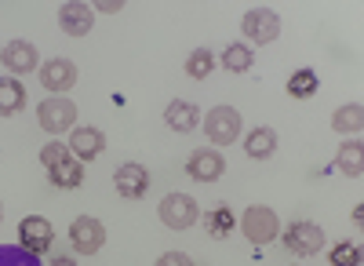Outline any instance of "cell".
<instances>
[{
    "instance_id": "1",
    "label": "cell",
    "mask_w": 364,
    "mask_h": 266,
    "mask_svg": "<svg viewBox=\"0 0 364 266\" xmlns=\"http://www.w3.org/2000/svg\"><path fill=\"white\" fill-rule=\"evenodd\" d=\"M240 230H245V238L252 245H269L281 233V219L273 208H266V204H252V208L240 216Z\"/></svg>"
},
{
    "instance_id": "2",
    "label": "cell",
    "mask_w": 364,
    "mask_h": 266,
    "mask_svg": "<svg viewBox=\"0 0 364 266\" xmlns=\"http://www.w3.org/2000/svg\"><path fill=\"white\" fill-rule=\"evenodd\" d=\"M37 121L44 132L51 135H63V132H73V121H77V106L63 95H51L37 106Z\"/></svg>"
},
{
    "instance_id": "3",
    "label": "cell",
    "mask_w": 364,
    "mask_h": 266,
    "mask_svg": "<svg viewBox=\"0 0 364 266\" xmlns=\"http://www.w3.org/2000/svg\"><path fill=\"white\" fill-rule=\"evenodd\" d=\"M204 135L215 142V146H230L237 135H240V113L233 106H215V110H208L204 117Z\"/></svg>"
},
{
    "instance_id": "4",
    "label": "cell",
    "mask_w": 364,
    "mask_h": 266,
    "mask_svg": "<svg viewBox=\"0 0 364 266\" xmlns=\"http://www.w3.org/2000/svg\"><path fill=\"white\" fill-rule=\"evenodd\" d=\"M157 212H161V223L168 230H190L200 219V208H197V201L190 193H168Z\"/></svg>"
},
{
    "instance_id": "5",
    "label": "cell",
    "mask_w": 364,
    "mask_h": 266,
    "mask_svg": "<svg viewBox=\"0 0 364 266\" xmlns=\"http://www.w3.org/2000/svg\"><path fill=\"white\" fill-rule=\"evenodd\" d=\"M284 248L291 255H317L324 248V230L317 223H306V219H299V223H288L284 230Z\"/></svg>"
},
{
    "instance_id": "6",
    "label": "cell",
    "mask_w": 364,
    "mask_h": 266,
    "mask_svg": "<svg viewBox=\"0 0 364 266\" xmlns=\"http://www.w3.org/2000/svg\"><path fill=\"white\" fill-rule=\"evenodd\" d=\"M70 245H73L77 255H95L106 245V226L91 216H77L70 223Z\"/></svg>"
},
{
    "instance_id": "7",
    "label": "cell",
    "mask_w": 364,
    "mask_h": 266,
    "mask_svg": "<svg viewBox=\"0 0 364 266\" xmlns=\"http://www.w3.org/2000/svg\"><path fill=\"white\" fill-rule=\"evenodd\" d=\"M51 238H55V230H51V223L41 219V216H26V219L18 223V248L29 252V255H44V252L51 248Z\"/></svg>"
},
{
    "instance_id": "8",
    "label": "cell",
    "mask_w": 364,
    "mask_h": 266,
    "mask_svg": "<svg viewBox=\"0 0 364 266\" xmlns=\"http://www.w3.org/2000/svg\"><path fill=\"white\" fill-rule=\"evenodd\" d=\"M240 29L248 33L252 44H273L281 37V18H277V11H269V8H252L245 15V22H240Z\"/></svg>"
},
{
    "instance_id": "9",
    "label": "cell",
    "mask_w": 364,
    "mask_h": 266,
    "mask_svg": "<svg viewBox=\"0 0 364 266\" xmlns=\"http://www.w3.org/2000/svg\"><path fill=\"white\" fill-rule=\"evenodd\" d=\"M223 171H226V161L219 150H193L186 157V175L197 183H215L223 179Z\"/></svg>"
},
{
    "instance_id": "10",
    "label": "cell",
    "mask_w": 364,
    "mask_h": 266,
    "mask_svg": "<svg viewBox=\"0 0 364 266\" xmlns=\"http://www.w3.org/2000/svg\"><path fill=\"white\" fill-rule=\"evenodd\" d=\"M0 63L8 66L11 77H18V73H33L41 66V55L29 41H11V44H4V51H0Z\"/></svg>"
},
{
    "instance_id": "11",
    "label": "cell",
    "mask_w": 364,
    "mask_h": 266,
    "mask_svg": "<svg viewBox=\"0 0 364 266\" xmlns=\"http://www.w3.org/2000/svg\"><path fill=\"white\" fill-rule=\"evenodd\" d=\"M113 183H117V193H120V197L139 201V197H146V190H149V171H146L142 164H120L117 175H113Z\"/></svg>"
},
{
    "instance_id": "12",
    "label": "cell",
    "mask_w": 364,
    "mask_h": 266,
    "mask_svg": "<svg viewBox=\"0 0 364 266\" xmlns=\"http://www.w3.org/2000/svg\"><path fill=\"white\" fill-rule=\"evenodd\" d=\"M41 84L48 87V92H70V87L77 84V66L70 63V58H51V63L41 66Z\"/></svg>"
},
{
    "instance_id": "13",
    "label": "cell",
    "mask_w": 364,
    "mask_h": 266,
    "mask_svg": "<svg viewBox=\"0 0 364 266\" xmlns=\"http://www.w3.org/2000/svg\"><path fill=\"white\" fill-rule=\"evenodd\" d=\"M91 22H95V11H91V4L70 0V4L58 8V26H63L70 37H84V33H91Z\"/></svg>"
},
{
    "instance_id": "14",
    "label": "cell",
    "mask_w": 364,
    "mask_h": 266,
    "mask_svg": "<svg viewBox=\"0 0 364 266\" xmlns=\"http://www.w3.org/2000/svg\"><path fill=\"white\" fill-rule=\"evenodd\" d=\"M66 146L77 154V161H95V157L106 150V135H102L99 128H73Z\"/></svg>"
},
{
    "instance_id": "15",
    "label": "cell",
    "mask_w": 364,
    "mask_h": 266,
    "mask_svg": "<svg viewBox=\"0 0 364 266\" xmlns=\"http://www.w3.org/2000/svg\"><path fill=\"white\" fill-rule=\"evenodd\" d=\"M164 124L171 128V132H193L197 124H200V110L193 106V102H182V99H175V102H168V110H164Z\"/></svg>"
},
{
    "instance_id": "16",
    "label": "cell",
    "mask_w": 364,
    "mask_h": 266,
    "mask_svg": "<svg viewBox=\"0 0 364 266\" xmlns=\"http://www.w3.org/2000/svg\"><path fill=\"white\" fill-rule=\"evenodd\" d=\"M245 150H248V157H252V161H269L273 154H277V132L266 128V124H259L255 132H248Z\"/></svg>"
},
{
    "instance_id": "17",
    "label": "cell",
    "mask_w": 364,
    "mask_h": 266,
    "mask_svg": "<svg viewBox=\"0 0 364 266\" xmlns=\"http://www.w3.org/2000/svg\"><path fill=\"white\" fill-rule=\"evenodd\" d=\"M336 168H339L343 175H350V179H360V171H364V146H360V139H346V142L339 146Z\"/></svg>"
},
{
    "instance_id": "18",
    "label": "cell",
    "mask_w": 364,
    "mask_h": 266,
    "mask_svg": "<svg viewBox=\"0 0 364 266\" xmlns=\"http://www.w3.org/2000/svg\"><path fill=\"white\" fill-rule=\"evenodd\" d=\"M331 128H336L339 135H360V128H364V106L360 102H350V106H339L336 113H331Z\"/></svg>"
},
{
    "instance_id": "19",
    "label": "cell",
    "mask_w": 364,
    "mask_h": 266,
    "mask_svg": "<svg viewBox=\"0 0 364 266\" xmlns=\"http://www.w3.org/2000/svg\"><path fill=\"white\" fill-rule=\"evenodd\" d=\"M26 110V87L18 77H0V117H15Z\"/></svg>"
},
{
    "instance_id": "20",
    "label": "cell",
    "mask_w": 364,
    "mask_h": 266,
    "mask_svg": "<svg viewBox=\"0 0 364 266\" xmlns=\"http://www.w3.org/2000/svg\"><path fill=\"white\" fill-rule=\"evenodd\" d=\"M51 171V183L58 186V190H77L80 183H84V168H80V161L77 157H66V161H58L55 168H48Z\"/></svg>"
},
{
    "instance_id": "21",
    "label": "cell",
    "mask_w": 364,
    "mask_h": 266,
    "mask_svg": "<svg viewBox=\"0 0 364 266\" xmlns=\"http://www.w3.org/2000/svg\"><path fill=\"white\" fill-rule=\"evenodd\" d=\"M204 230H208V238H230L233 233V208L230 204H215L211 212H204Z\"/></svg>"
},
{
    "instance_id": "22",
    "label": "cell",
    "mask_w": 364,
    "mask_h": 266,
    "mask_svg": "<svg viewBox=\"0 0 364 266\" xmlns=\"http://www.w3.org/2000/svg\"><path fill=\"white\" fill-rule=\"evenodd\" d=\"M252 63H255V55H252L248 44H230V48L223 51V63H219V66L230 70V73H248Z\"/></svg>"
},
{
    "instance_id": "23",
    "label": "cell",
    "mask_w": 364,
    "mask_h": 266,
    "mask_svg": "<svg viewBox=\"0 0 364 266\" xmlns=\"http://www.w3.org/2000/svg\"><path fill=\"white\" fill-rule=\"evenodd\" d=\"M317 92V73L314 70H295L288 77V95L291 99H310Z\"/></svg>"
},
{
    "instance_id": "24",
    "label": "cell",
    "mask_w": 364,
    "mask_h": 266,
    "mask_svg": "<svg viewBox=\"0 0 364 266\" xmlns=\"http://www.w3.org/2000/svg\"><path fill=\"white\" fill-rule=\"evenodd\" d=\"M211 70H215V55H211L208 48H197V51H190V58H186V73H190L193 80H204Z\"/></svg>"
},
{
    "instance_id": "25",
    "label": "cell",
    "mask_w": 364,
    "mask_h": 266,
    "mask_svg": "<svg viewBox=\"0 0 364 266\" xmlns=\"http://www.w3.org/2000/svg\"><path fill=\"white\" fill-rule=\"evenodd\" d=\"M328 259H331V266H360V248L350 245V241H343V245L331 248Z\"/></svg>"
},
{
    "instance_id": "26",
    "label": "cell",
    "mask_w": 364,
    "mask_h": 266,
    "mask_svg": "<svg viewBox=\"0 0 364 266\" xmlns=\"http://www.w3.org/2000/svg\"><path fill=\"white\" fill-rule=\"evenodd\" d=\"M66 157H70V146L58 142V139L48 142V146H41V164H44V168H55L58 161H66Z\"/></svg>"
},
{
    "instance_id": "27",
    "label": "cell",
    "mask_w": 364,
    "mask_h": 266,
    "mask_svg": "<svg viewBox=\"0 0 364 266\" xmlns=\"http://www.w3.org/2000/svg\"><path fill=\"white\" fill-rule=\"evenodd\" d=\"M154 266H197V262H193L186 252H164V255H161Z\"/></svg>"
},
{
    "instance_id": "28",
    "label": "cell",
    "mask_w": 364,
    "mask_h": 266,
    "mask_svg": "<svg viewBox=\"0 0 364 266\" xmlns=\"http://www.w3.org/2000/svg\"><path fill=\"white\" fill-rule=\"evenodd\" d=\"M95 8H99L102 15H117L120 8H124V0H95Z\"/></svg>"
},
{
    "instance_id": "29",
    "label": "cell",
    "mask_w": 364,
    "mask_h": 266,
    "mask_svg": "<svg viewBox=\"0 0 364 266\" xmlns=\"http://www.w3.org/2000/svg\"><path fill=\"white\" fill-rule=\"evenodd\" d=\"M48 266H77V259L73 255H63V252H58V255H51V262Z\"/></svg>"
},
{
    "instance_id": "30",
    "label": "cell",
    "mask_w": 364,
    "mask_h": 266,
    "mask_svg": "<svg viewBox=\"0 0 364 266\" xmlns=\"http://www.w3.org/2000/svg\"><path fill=\"white\" fill-rule=\"evenodd\" d=\"M0 219H4V204H0Z\"/></svg>"
}]
</instances>
